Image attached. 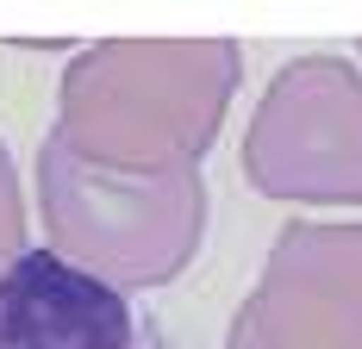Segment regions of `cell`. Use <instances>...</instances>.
<instances>
[{
	"mask_svg": "<svg viewBox=\"0 0 362 349\" xmlns=\"http://www.w3.org/2000/svg\"><path fill=\"white\" fill-rule=\"evenodd\" d=\"M238 169L262 200L362 206V69L350 57H293L256 100Z\"/></svg>",
	"mask_w": 362,
	"mask_h": 349,
	"instance_id": "cell-3",
	"label": "cell"
},
{
	"mask_svg": "<svg viewBox=\"0 0 362 349\" xmlns=\"http://www.w3.org/2000/svg\"><path fill=\"white\" fill-rule=\"evenodd\" d=\"M244 50L231 37H107L75 50L57 81V138L75 156L125 174L200 169Z\"/></svg>",
	"mask_w": 362,
	"mask_h": 349,
	"instance_id": "cell-1",
	"label": "cell"
},
{
	"mask_svg": "<svg viewBox=\"0 0 362 349\" xmlns=\"http://www.w3.org/2000/svg\"><path fill=\"white\" fill-rule=\"evenodd\" d=\"M144 349H163V343H156V331H150V343H144Z\"/></svg>",
	"mask_w": 362,
	"mask_h": 349,
	"instance_id": "cell-7",
	"label": "cell"
},
{
	"mask_svg": "<svg viewBox=\"0 0 362 349\" xmlns=\"http://www.w3.org/2000/svg\"><path fill=\"white\" fill-rule=\"evenodd\" d=\"M37 218L44 249L119 293H150L200 256L206 237V181L200 169L125 174L75 156L69 143H37Z\"/></svg>",
	"mask_w": 362,
	"mask_h": 349,
	"instance_id": "cell-2",
	"label": "cell"
},
{
	"mask_svg": "<svg viewBox=\"0 0 362 349\" xmlns=\"http://www.w3.org/2000/svg\"><path fill=\"white\" fill-rule=\"evenodd\" d=\"M25 256V194H19V169L0 143V275Z\"/></svg>",
	"mask_w": 362,
	"mask_h": 349,
	"instance_id": "cell-6",
	"label": "cell"
},
{
	"mask_svg": "<svg viewBox=\"0 0 362 349\" xmlns=\"http://www.w3.org/2000/svg\"><path fill=\"white\" fill-rule=\"evenodd\" d=\"M225 349H362V225H281Z\"/></svg>",
	"mask_w": 362,
	"mask_h": 349,
	"instance_id": "cell-4",
	"label": "cell"
},
{
	"mask_svg": "<svg viewBox=\"0 0 362 349\" xmlns=\"http://www.w3.org/2000/svg\"><path fill=\"white\" fill-rule=\"evenodd\" d=\"M132 300L57 249H25L0 275V349H144Z\"/></svg>",
	"mask_w": 362,
	"mask_h": 349,
	"instance_id": "cell-5",
	"label": "cell"
}]
</instances>
